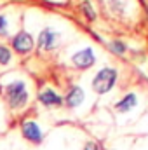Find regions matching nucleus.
<instances>
[{
  "instance_id": "f257e3e1",
  "label": "nucleus",
  "mask_w": 148,
  "mask_h": 150,
  "mask_svg": "<svg viewBox=\"0 0 148 150\" xmlns=\"http://www.w3.org/2000/svg\"><path fill=\"white\" fill-rule=\"evenodd\" d=\"M5 94H7V101L12 108H21L26 105L28 101V94H26V86L21 80L11 82L5 87Z\"/></svg>"
},
{
  "instance_id": "423d86ee",
  "label": "nucleus",
  "mask_w": 148,
  "mask_h": 150,
  "mask_svg": "<svg viewBox=\"0 0 148 150\" xmlns=\"http://www.w3.org/2000/svg\"><path fill=\"white\" fill-rule=\"evenodd\" d=\"M59 38V33H56L54 30H44L42 33H40V37H38V45L42 47V49H54V45H56V40Z\"/></svg>"
},
{
  "instance_id": "9b49d317",
  "label": "nucleus",
  "mask_w": 148,
  "mask_h": 150,
  "mask_svg": "<svg viewBox=\"0 0 148 150\" xmlns=\"http://www.w3.org/2000/svg\"><path fill=\"white\" fill-rule=\"evenodd\" d=\"M110 45H111V51L117 52V54H124V52H125V44L120 42V40H113Z\"/></svg>"
},
{
  "instance_id": "9d476101",
  "label": "nucleus",
  "mask_w": 148,
  "mask_h": 150,
  "mask_svg": "<svg viewBox=\"0 0 148 150\" xmlns=\"http://www.w3.org/2000/svg\"><path fill=\"white\" fill-rule=\"evenodd\" d=\"M11 61V51L4 45H0V63L2 65H7Z\"/></svg>"
},
{
  "instance_id": "4468645a",
  "label": "nucleus",
  "mask_w": 148,
  "mask_h": 150,
  "mask_svg": "<svg viewBox=\"0 0 148 150\" xmlns=\"http://www.w3.org/2000/svg\"><path fill=\"white\" fill-rule=\"evenodd\" d=\"M84 150H99V149H98V145H96V143L89 142V143H87V145L84 147Z\"/></svg>"
},
{
  "instance_id": "1a4fd4ad",
  "label": "nucleus",
  "mask_w": 148,
  "mask_h": 150,
  "mask_svg": "<svg viewBox=\"0 0 148 150\" xmlns=\"http://www.w3.org/2000/svg\"><path fill=\"white\" fill-rule=\"evenodd\" d=\"M136 103H138V98H136V94H132V93H129L127 96H124L115 107H117V110H120V112H127V110H131L132 107H136Z\"/></svg>"
},
{
  "instance_id": "f8f14e48",
  "label": "nucleus",
  "mask_w": 148,
  "mask_h": 150,
  "mask_svg": "<svg viewBox=\"0 0 148 150\" xmlns=\"http://www.w3.org/2000/svg\"><path fill=\"white\" fill-rule=\"evenodd\" d=\"M82 11H84V14H87V18H89L91 21L96 18V14H94V11H92V7H91L89 2H84V4H82Z\"/></svg>"
},
{
  "instance_id": "6e6552de",
  "label": "nucleus",
  "mask_w": 148,
  "mask_h": 150,
  "mask_svg": "<svg viewBox=\"0 0 148 150\" xmlns=\"http://www.w3.org/2000/svg\"><path fill=\"white\" fill-rule=\"evenodd\" d=\"M82 100H84V91H82L78 86L72 87V91H70L68 96H66V103H68V107H78V105L82 103Z\"/></svg>"
},
{
  "instance_id": "39448f33",
  "label": "nucleus",
  "mask_w": 148,
  "mask_h": 150,
  "mask_svg": "<svg viewBox=\"0 0 148 150\" xmlns=\"http://www.w3.org/2000/svg\"><path fill=\"white\" fill-rule=\"evenodd\" d=\"M21 131H23V136H25L26 140H30V142H33V143L42 142V131H40V127L37 126V122H33V120H25L23 126H21Z\"/></svg>"
},
{
  "instance_id": "ddd939ff",
  "label": "nucleus",
  "mask_w": 148,
  "mask_h": 150,
  "mask_svg": "<svg viewBox=\"0 0 148 150\" xmlns=\"http://www.w3.org/2000/svg\"><path fill=\"white\" fill-rule=\"evenodd\" d=\"M5 33H7V21L5 18L0 16V35H5Z\"/></svg>"
},
{
  "instance_id": "f03ea898",
  "label": "nucleus",
  "mask_w": 148,
  "mask_h": 150,
  "mask_svg": "<svg viewBox=\"0 0 148 150\" xmlns=\"http://www.w3.org/2000/svg\"><path fill=\"white\" fill-rule=\"evenodd\" d=\"M115 82H117V70H113V68H101L96 74L94 80H92V89L96 93H99V94H105V93H108L113 87Z\"/></svg>"
},
{
  "instance_id": "0eeeda50",
  "label": "nucleus",
  "mask_w": 148,
  "mask_h": 150,
  "mask_svg": "<svg viewBox=\"0 0 148 150\" xmlns=\"http://www.w3.org/2000/svg\"><path fill=\"white\" fill-rule=\"evenodd\" d=\"M38 100H40V103L45 105V107H59V105H61V98H59L52 89H44V91H40Z\"/></svg>"
},
{
  "instance_id": "20e7f679",
  "label": "nucleus",
  "mask_w": 148,
  "mask_h": 150,
  "mask_svg": "<svg viewBox=\"0 0 148 150\" xmlns=\"http://www.w3.org/2000/svg\"><path fill=\"white\" fill-rule=\"evenodd\" d=\"M12 47L18 52H21V54L30 52L33 49V38H32L30 33H26V32H19L16 37L12 38Z\"/></svg>"
},
{
  "instance_id": "7ed1b4c3",
  "label": "nucleus",
  "mask_w": 148,
  "mask_h": 150,
  "mask_svg": "<svg viewBox=\"0 0 148 150\" xmlns=\"http://www.w3.org/2000/svg\"><path fill=\"white\" fill-rule=\"evenodd\" d=\"M72 61H73V65L77 67V68H82V70H84V68H91V67L94 65L96 58H94L92 49L87 47V49H84V51H80V52L73 54Z\"/></svg>"
}]
</instances>
